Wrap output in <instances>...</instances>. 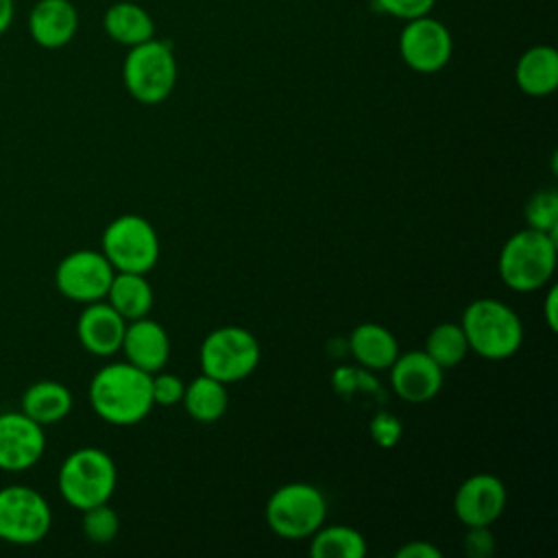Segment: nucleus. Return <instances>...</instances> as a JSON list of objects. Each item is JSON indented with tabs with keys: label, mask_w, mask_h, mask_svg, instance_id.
<instances>
[{
	"label": "nucleus",
	"mask_w": 558,
	"mask_h": 558,
	"mask_svg": "<svg viewBox=\"0 0 558 558\" xmlns=\"http://www.w3.org/2000/svg\"><path fill=\"white\" fill-rule=\"evenodd\" d=\"M327 501L323 493L305 482L279 486L266 504L268 527L283 538H307L325 521Z\"/></svg>",
	"instance_id": "8"
},
{
	"label": "nucleus",
	"mask_w": 558,
	"mask_h": 558,
	"mask_svg": "<svg viewBox=\"0 0 558 558\" xmlns=\"http://www.w3.org/2000/svg\"><path fill=\"white\" fill-rule=\"evenodd\" d=\"M399 52L414 72L434 74L449 63L453 39L440 20L423 15L405 22L399 35Z\"/></svg>",
	"instance_id": "11"
},
{
	"label": "nucleus",
	"mask_w": 558,
	"mask_h": 558,
	"mask_svg": "<svg viewBox=\"0 0 558 558\" xmlns=\"http://www.w3.org/2000/svg\"><path fill=\"white\" fill-rule=\"evenodd\" d=\"M116 464L111 456L96 447L72 451L59 469V493L76 510L109 501L116 488Z\"/></svg>",
	"instance_id": "5"
},
{
	"label": "nucleus",
	"mask_w": 558,
	"mask_h": 558,
	"mask_svg": "<svg viewBox=\"0 0 558 558\" xmlns=\"http://www.w3.org/2000/svg\"><path fill=\"white\" fill-rule=\"evenodd\" d=\"M423 351L445 371L458 366L466 357L469 342L458 323H440L427 333Z\"/></svg>",
	"instance_id": "25"
},
{
	"label": "nucleus",
	"mask_w": 558,
	"mask_h": 558,
	"mask_svg": "<svg viewBox=\"0 0 558 558\" xmlns=\"http://www.w3.org/2000/svg\"><path fill=\"white\" fill-rule=\"evenodd\" d=\"M388 371L392 390L408 403H425L442 386V368L425 351L399 353Z\"/></svg>",
	"instance_id": "14"
},
{
	"label": "nucleus",
	"mask_w": 558,
	"mask_h": 558,
	"mask_svg": "<svg viewBox=\"0 0 558 558\" xmlns=\"http://www.w3.org/2000/svg\"><path fill=\"white\" fill-rule=\"evenodd\" d=\"M150 377V373L129 362L102 366L89 381L92 410L111 425L126 427L140 423L155 405Z\"/></svg>",
	"instance_id": "1"
},
{
	"label": "nucleus",
	"mask_w": 558,
	"mask_h": 558,
	"mask_svg": "<svg viewBox=\"0 0 558 558\" xmlns=\"http://www.w3.org/2000/svg\"><path fill=\"white\" fill-rule=\"evenodd\" d=\"M118 530H120V519L116 510L107 506V501L83 510V532L92 543L107 545L118 536Z\"/></svg>",
	"instance_id": "27"
},
{
	"label": "nucleus",
	"mask_w": 558,
	"mask_h": 558,
	"mask_svg": "<svg viewBox=\"0 0 558 558\" xmlns=\"http://www.w3.org/2000/svg\"><path fill=\"white\" fill-rule=\"evenodd\" d=\"M368 432H371V438L375 440V445H379L381 449H390L399 442V438L403 434V425L395 414L377 412L368 423Z\"/></svg>",
	"instance_id": "29"
},
{
	"label": "nucleus",
	"mask_w": 558,
	"mask_h": 558,
	"mask_svg": "<svg viewBox=\"0 0 558 558\" xmlns=\"http://www.w3.org/2000/svg\"><path fill=\"white\" fill-rule=\"evenodd\" d=\"M181 403L194 421L214 423L227 412V405H229L227 384L201 373L196 379H192L185 386Z\"/></svg>",
	"instance_id": "23"
},
{
	"label": "nucleus",
	"mask_w": 558,
	"mask_h": 558,
	"mask_svg": "<svg viewBox=\"0 0 558 558\" xmlns=\"http://www.w3.org/2000/svg\"><path fill=\"white\" fill-rule=\"evenodd\" d=\"M120 349L124 351L129 364L153 375L161 371L170 357V338L157 320L144 316L129 320Z\"/></svg>",
	"instance_id": "17"
},
{
	"label": "nucleus",
	"mask_w": 558,
	"mask_h": 558,
	"mask_svg": "<svg viewBox=\"0 0 558 558\" xmlns=\"http://www.w3.org/2000/svg\"><path fill=\"white\" fill-rule=\"evenodd\" d=\"M436 0H375V7L397 20H414L429 15L434 9Z\"/></svg>",
	"instance_id": "30"
},
{
	"label": "nucleus",
	"mask_w": 558,
	"mask_h": 558,
	"mask_svg": "<svg viewBox=\"0 0 558 558\" xmlns=\"http://www.w3.org/2000/svg\"><path fill=\"white\" fill-rule=\"evenodd\" d=\"M514 81L527 96H549L558 87V52L545 44L527 48L514 65Z\"/></svg>",
	"instance_id": "18"
},
{
	"label": "nucleus",
	"mask_w": 558,
	"mask_h": 558,
	"mask_svg": "<svg viewBox=\"0 0 558 558\" xmlns=\"http://www.w3.org/2000/svg\"><path fill=\"white\" fill-rule=\"evenodd\" d=\"M530 229L556 233L558 231V194L554 187L534 192L523 209Z\"/></svg>",
	"instance_id": "26"
},
{
	"label": "nucleus",
	"mask_w": 558,
	"mask_h": 558,
	"mask_svg": "<svg viewBox=\"0 0 558 558\" xmlns=\"http://www.w3.org/2000/svg\"><path fill=\"white\" fill-rule=\"evenodd\" d=\"M46 449L44 425L24 412L0 414V469L26 471L39 462Z\"/></svg>",
	"instance_id": "12"
},
{
	"label": "nucleus",
	"mask_w": 558,
	"mask_h": 558,
	"mask_svg": "<svg viewBox=\"0 0 558 558\" xmlns=\"http://www.w3.org/2000/svg\"><path fill=\"white\" fill-rule=\"evenodd\" d=\"M52 525V510L41 493L13 484L0 488V538L13 545L44 541Z\"/></svg>",
	"instance_id": "9"
},
{
	"label": "nucleus",
	"mask_w": 558,
	"mask_h": 558,
	"mask_svg": "<svg viewBox=\"0 0 558 558\" xmlns=\"http://www.w3.org/2000/svg\"><path fill=\"white\" fill-rule=\"evenodd\" d=\"M349 349L360 366L368 371H386L399 355L397 338L377 323H362L351 331Z\"/></svg>",
	"instance_id": "19"
},
{
	"label": "nucleus",
	"mask_w": 558,
	"mask_h": 558,
	"mask_svg": "<svg viewBox=\"0 0 558 558\" xmlns=\"http://www.w3.org/2000/svg\"><path fill=\"white\" fill-rule=\"evenodd\" d=\"M543 316H545V323H547L549 331H556L558 329V288L556 286H551L545 294Z\"/></svg>",
	"instance_id": "33"
},
{
	"label": "nucleus",
	"mask_w": 558,
	"mask_h": 558,
	"mask_svg": "<svg viewBox=\"0 0 558 558\" xmlns=\"http://www.w3.org/2000/svg\"><path fill=\"white\" fill-rule=\"evenodd\" d=\"M556 233L521 229L506 240L499 253L497 270L501 281L514 292H532L549 283L556 270Z\"/></svg>",
	"instance_id": "2"
},
{
	"label": "nucleus",
	"mask_w": 558,
	"mask_h": 558,
	"mask_svg": "<svg viewBox=\"0 0 558 558\" xmlns=\"http://www.w3.org/2000/svg\"><path fill=\"white\" fill-rule=\"evenodd\" d=\"M126 92L142 105L166 100L177 85L174 50L163 39H148L131 46L122 63Z\"/></svg>",
	"instance_id": "4"
},
{
	"label": "nucleus",
	"mask_w": 558,
	"mask_h": 558,
	"mask_svg": "<svg viewBox=\"0 0 558 558\" xmlns=\"http://www.w3.org/2000/svg\"><path fill=\"white\" fill-rule=\"evenodd\" d=\"M464 551L471 558H488L495 551V538L488 525H473L464 536Z\"/></svg>",
	"instance_id": "31"
},
{
	"label": "nucleus",
	"mask_w": 558,
	"mask_h": 558,
	"mask_svg": "<svg viewBox=\"0 0 558 558\" xmlns=\"http://www.w3.org/2000/svg\"><path fill=\"white\" fill-rule=\"evenodd\" d=\"M72 410V392L52 379L31 384L22 395V412L39 425L63 421Z\"/></svg>",
	"instance_id": "21"
},
{
	"label": "nucleus",
	"mask_w": 558,
	"mask_h": 558,
	"mask_svg": "<svg viewBox=\"0 0 558 558\" xmlns=\"http://www.w3.org/2000/svg\"><path fill=\"white\" fill-rule=\"evenodd\" d=\"M102 255L116 272L146 275L159 259L157 231L137 214L118 216L102 231Z\"/></svg>",
	"instance_id": "7"
},
{
	"label": "nucleus",
	"mask_w": 558,
	"mask_h": 558,
	"mask_svg": "<svg viewBox=\"0 0 558 558\" xmlns=\"http://www.w3.org/2000/svg\"><path fill=\"white\" fill-rule=\"evenodd\" d=\"M102 28L120 46H137L155 37V22L148 11L135 2L122 0L111 4L102 15Z\"/></svg>",
	"instance_id": "20"
},
{
	"label": "nucleus",
	"mask_w": 558,
	"mask_h": 558,
	"mask_svg": "<svg viewBox=\"0 0 558 558\" xmlns=\"http://www.w3.org/2000/svg\"><path fill=\"white\" fill-rule=\"evenodd\" d=\"M397 558H440L442 551L432 545L429 541H410L405 545H401L395 554Z\"/></svg>",
	"instance_id": "32"
},
{
	"label": "nucleus",
	"mask_w": 558,
	"mask_h": 558,
	"mask_svg": "<svg viewBox=\"0 0 558 558\" xmlns=\"http://www.w3.org/2000/svg\"><path fill=\"white\" fill-rule=\"evenodd\" d=\"M508 490L504 482L488 473L466 477L453 495V512L466 527L490 525L506 508Z\"/></svg>",
	"instance_id": "13"
},
{
	"label": "nucleus",
	"mask_w": 558,
	"mask_h": 558,
	"mask_svg": "<svg viewBox=\"0 0 558 558\" xmlns=\"http://www.w3.org/2000/svg\"><path fill=\"white\" fill-rule=\"evenodd\" d=\"M183 390H185V384L181 381V377H177L172 373H159L157 371L150 377V392H153V403L155 405L170 408L174 403H181Z\"/></svg>",
	"instance_id": "28"
},
{
	"label": "nucleus",
	"mask_w": 558,
	"mask_h": 558,
	"mask_svg": "<svg viewBox=\"0 0 558 558\" xmlns=\"http://www.w3.org/2000/svg\"><path fill=\"white\" fill-rule=\"evenodd\" d=\"M107 303L129 323L148 316L153 307V288L140 272H116L109 290Z\"/></svg>",
	"instance_id": "22"
},
{
	"label": "nucleus",
	"mask_w": 558,
	"mask_h": 558,
	"mask_svg": "<svg viewBox=\"0 0 558 558\" xmlns=\"http://www.w3.org/2000/svg\"><path fill=\"white\" fill-rule=\"evenodd\" d=\"M469 351L486 360H506L514 355L523 342V323L514 310L497 299L473 301L460 323Z\"/></svg>",
	"instance_id": "3"
},
{
	"label": "nucleus",
	"mask_w": 558,
	"mask_h": 558,
	"mask_svg": "<svg viewBox=\"0 0 558 558\" xmlns=\"http://www.w3.org/2000/svg\"><path fill=\"white\" fill-rule=\"evenodd\" d=\"M15 17V2L13 0H0V35L9 31Z\"/></svg>",
	"instance_id": "35"
},
{
	"label": "nucleus",
	"mask_w": 558,
	"mask_h": 558,
	"mask_svg": "<svg viewBox=\"0 0 558 558\" xmlns=\"http://www.w3.org/2000/svg\"><path fill=\"white\" fill-rule=\"evenodd\" d=\"M78 31V11L70 0H37L28 13L31 39L48 50L68 46Z\"/></svg>",
	"instance_id": "16"
},
{
	"label": "nucleus",
	"mask_w": 558,
	"mask_h": 558,
	"mask_svg": "<svg viewBox=\"0 0 558 558\" xmlns=\"http://www.w3.org/2000/svg\"><path fill=\"white\" fill-rule=\"evenodd\" d=\"M310 554L314 558H362L366 554V541L349 525H320L312 534Z\"/></svg>",
	"instance_id": "24"
},
{
	"label": "nucleus",
	"mask_w": 558,
	"mask_h": 558,
	"mask_svg": "<svg viewBox=\"0 0 558 558\" xmlns=\"http://www.w3.org/2000/svg\"><path fill=\"white\" fill-rule=\"evenodd\" d=\"M355 375L357 371H351V368H338L333 373V386L338 392H353L355 390Z\"/></svg>",
	"instance_id": "34"
},
{
	"label": "nucleus",
	"mask_w": 558,
	"mask_h": 558,
	"mask_svg": "<svg viewBox=\"0 0 558 558\" xmlns=\"http://www.w3.org/2000/svg\"><path fill=\"white\" fill-rule=\"evenodd\" d=\"M126 331V320L105 301L85 303L76 320V336L83 349L98 357H109L120 351Z\"/></svg>",
	"instance_id": "15"
},
{
	"label": "nucleus",
	"mask_w": 558,
	"mask_h": 558,
	"mask_svg": "<svg viewBox=\"0 0 558 558\" xmlns=\"http://www.w3.org/2000/svg\"><path fill=\"white\" fill-rule=\"evenodd\" d=\"M116 270L102 251H74L54 270L57 290L76 303H94L107 296Z\"/></svg>",
	"instance_id": "10"
},
{
	"label": "nucleus",
	"mask_w": 558,
	"mask_h": 558,
	"mask_svg": "<svg viewBox=\"0 0 558 558\" xmlns=\"http://www.w3.org/2000/svg\"><path fill=\"white\" fill-rule=\"evenodd\" d=\"M262 357L257 338L238 325H227L209 331L201 344V371L222 384H233L248 377Z\"/></svg>",
	"instance_id": "6"
}]
</instances>
